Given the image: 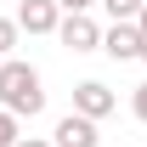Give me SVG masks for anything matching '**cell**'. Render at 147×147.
<instances>
[{
    "mask_svg": "<svg viewBox=\"0 0 147 147\" xmlns=\"http://www.w3.org/2000/svg\"><path fill=\"white\" fill-rule=\"evenodd\" d=\"M51 147H96V119L85 113H62L51 130Z\"/></svg>",
    "mask_w": 147,
    "mask_h": 147,
    "instance_id": "5",
    "label": "cell"
},
{
    "mask_svg": "<svg viewBox=\"0 0 147 147\" xmlns=\"http://www.w3.org/2000/svg\"><path fill=\"white\" fill-rule=\"evenodd\" d=\"M17 136H23V130H17V119L0 108V147H17Z\"/></svg>",
    "mask_w": 147,
    "mask_h": 147,
    "instance_id": "9",
    "label": "cell"
},
{
    "mask_svg": "<svg viewBox=\"0 0 147 147\" xmlns=\"http://www.w3.org/2000/svg\"><path fill=\"white\" fill-rule=\"evenodd\" d=\"M57 40H62L74 57L102 51V23H96L91 11H62V23H57Z\"/></svg>",
    "mask_w": 147,
    "mask_h": 147,
    "instance_id": "2",
    "label": "cell"
},
{
    "mask_svg": "<svg viewBox=\"0 0 147 147\" xmlns=\"http://www.w3.org/2000/svg\"><path fill=\"white\" fill-rule=\"evenodd\" d=\"M130 113H136V119H142V125H147V79H142V85H136V96H130Z\"/></svg>",
    "mask_w": 147,
    "mask_h": 147,
    "instance_id": "10",
    "label": "cell"
},
{
    "mask_svg": "<svg viewBox=\"0 0 147 147\" xmlns=\"http://www.w3.org/2000/svg\"><path fill=\"white\" fill-rule=\"evenodd\" d=\"M136 28H142V40H147V0H142V11H136Z\"/></svg>",
    "mask_w": 147,
    "mask_h": 147,
    "instance_id": "13",
    "label": "cell"
},
{
    "mask_svg": "<svg viewBox=\"0 0 147 147\" xmlns=\"http://www.w3.org/2000/svg\"><path fill=\"white\" fill-rule=\"evenodd\" d=\"M136 62H147V40H142V51H136Z\"/></svg>",
    "mask_w": 147,
    "mask_h": 147,
    "instance_id": "14",
    "label": "cell"
},
{
    "mask_svg": "<svg viewBox=\"0 0 147 147\" xmlns=\"http://www.w3.org/2000/svg\"><path fill=\"white\" fill-rule=\"evenodd\" d=\"M17 40H23V28H17L11 17H0V57H11V51H17Z\"/></svg>",
    "mask_w": 147,
    "mask_h": 147,
    "instance_id": "8",
    "label": "cell"
},
{
    "mask_svg": "<svg viewBox=\"0 0 147 147\" xmlns=\"http://www.w3.org/2000/svg\"><path fill=\"white\" fill-rule=\"evenodd\" d=\"M102 51H108L113 62H136V51H142V28H136V23H113V28H102Z\"/></svg>",
    "mask_w": 147,
    "mask_h": 147,
    "instance_id": "6",
    "label": "cell"
},
{
    "mask_svg": "<svg viewBox=\"0 0 147 147\" xmlns=\"http://www.w3.org/2000/svg\"><path fill=\"white\" fill-rule=\"evenodd\" d=\"M0 108L11 113V119H34V113H45V79H40L34 62L0 57Z\"/></svg>",
    "mask_w": 147,
    "mask_h": 147,
    "instance_id": "1",
    "label": "cell"
},
{
    "mask_svg": "<svg viewBox=\"0 0 147 147\" xmlns=\"http://www.w3.org/2000/svg\"><path fill=\"white\" fill-rule=\"evenodd\" d=\"M23 34H57L62 23V6L57 0H17V17H11Z\"/></svg>",
    "mask_w": 147,
    "mask_h": 147,
    "instance_id": "3",
    "label": "cell"
},
{
    "mask_svg": "<svg viewBox=\"0 0 147 147\" xmlns=\"http://www.w3.org/2000/svg\"><path fill=\"white\" fill-rule=\"evenodd\" d=\"M57 6H62V11H91L96 0H57Z\"/></svg>",
    "mask_w": 147,
    "mask_h": 147,
    "instance_id": "11",
    "label": "cell"
},
{
    "mask_svg": "<svg viewBox=\"0 0 147 147\" xmlns=\"http://www.w3.org/2000/svg\"><path fill=\"white\" fill-rule=\"evenodd\" d=\"M113 108H119V102H113V91L102 85V79H79V85H74V113H85V119L102 125Z\"/></svg>",
    "mask_w": 147,
    "mask_h": 147,
    "instance_id": "4",
    "label": "cell"
},
{
    "mask_svg": "<svg viewBox=\"0 0 147 147\" xmlns=\"http://www.w3.org/2000/svg\"><path fill=\"white\" fill-rule=\"evenodd\" d=\"M17 147H51L45 136H17Z\"/></svg>",
    "mask_w": 147,
    "mask_h": 147,
    "instance_id": "12",
    "label": "cell"
},
{
    "mask_svg": "<svg viewBox=\"0 0 147 147\" xmlns=\"http://www.w3.org/2000/svg\"><path fill=\"white\" fill-rule=\"evenodd\" d=\"M96 6H102L113 23H136V11H142V0H96Z\"/></svg>",
    "mask_w": 147,
    "mask_h": 147,
    "instance_id": "7",
    "label": "cell"
}]
</instances>
